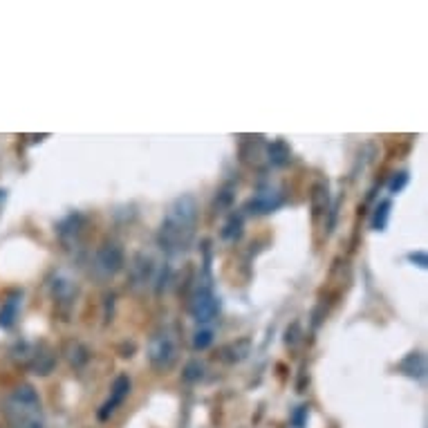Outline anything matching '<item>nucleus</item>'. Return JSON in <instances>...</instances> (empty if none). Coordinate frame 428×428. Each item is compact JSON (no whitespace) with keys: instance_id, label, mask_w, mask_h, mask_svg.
I'll list each match as a JSON object with an SVG mask.
<instances>
[{"instance_id":"f257e3e1","label":"nucleus","mask_w":428,"mask_h":428,"mask_svg":"<svg viewBox=\"0 0 428 428\" xmlns=\"http://www.w3.org/2000/svg\"><path fill=\"white\" fill-rule=\"evenodd\" d=\"M195 220H198V206L195 200L184 195V198H177L173 206L168 209L166 220L160 229V244L168 253H182L193 238Z\"/></svg>"},{"instance_id":"6e6552de","label":"nucleus","mask_w":428,"mask_h":428,"mask_svg":"<svg viewBox=\"0 0 428 428\" xmlns=\"http://www.w3.org/2000/svg\"><path fill=\"white\" fill-rule=\"evenodd\" d=\"M130 274H132V280L134 283H151L153 280V274H155V267H153V260L149 256H134V260L130 265Z\"/></svg>"},{"instance_id":"0eeeda50","label":"nucleus","mask_w":428,"mask_h":428,"mask_svg":"<svg viewBox=\"0 0 428 428\" xmlns=\"http://www.w3.org/2000/svg\"><path fill=\"white\" fill-rule=\"evenodd\" d=\"M280 202H283L280 193H276V191H263V193H258L256 198H251L247 204H244V211L256 213V215H265V213H272L274 209H278Z\"/></svg>"},{"instance_id":"ddd939ff","label":"nucleus","mask_w":428,"mask_h":428,"mask_svg":"<svg viewBox=\"0 0 428 428\" xmlns=\"http://www.w3.org/2000/svg\"><path fill=\"white\" fill-rule=\"evenodd\" d=\"M312 209L314 215H319L327 209V187L325 184H316L312 193Z\"/></svg>"},{"instance_id":"20e7f679","label":"nucleus","mask_w":428,"mask_h":428,"mask_svg":"<svg viewBox=\"0 0 428 428\" xmlns=\"http://www.w3.org/2000/svg\"><path fill=\"white\" fill-rule=\"evenodd\" d=\"M124 267V251L117 244H103L94 256V272L101 278L115 276L119 269Z\"/></svg>"},{"instance_id":"4468645a","label":"nucleus","mask_w":428,"mask_h":428,"mask_svg":"<svg viewBox=\"0 0 428 428\" xmlns=\"http://www.w3.org/2000/svg\"><path fill=\"white\" fill-rule=\"evenodd\" d=\"M388 218H390V202L384 200V202H379L377 211H374V215H372V229L384 231L386 225H388Z\"/></svg>"},{"instance_id":"6ab92c4d","label":"nucleus","mask_w":428,"mask_h":428,"mask_svg":"<svg viewBox=\"0 0 428 428\" xmlns=\"http://www.w3.org/2000/svg\"><path fill=\"white\" fill-rule=\"evenodd\" d=\"M408 260L410 263H417L420 267H428V258L424 251H415V253H408Z\"/></svg>"},{"instance_id":"423d86ee","label":"nucleus","mask_w":428,"mask_h":428,"mask_svg":"<svg viewBox=\"0 0 428 428\" xmlns=\"http://www.w3.org/2000/svg\"><path fill=\"white\" fill-rule=\"evenodd\" d=\"M128 393H130V379L126 374L117 377L115 384H113V390H110L108 401L103 403L101 410H99V420H108L110 415L117 410V406H121V403H124V399L128 397Z\"/></svg>"},{"instance_id":"9b49d317","label":"nucleus","mask_w":428,"mask_h":428,"mask_svg":"<svg viewBox=\"0 0 428 428\" xmlns=\"http://www.w3.org/2000/svg\"><path fill=\"white\" fill-rule=\"evenodd\" d=\"M18 308H20V296H11L3 303L0 308V327H11L18 316Z\"/></svg>"},{"instance_id":"f03ea898","label":"nucleus","mask_w":428,"mask_h":428,"mask_svg":"<svg viewBox=\"0 0 428 428\" xmlns=\"http://www.w3.org/2000/svg\"><path fill=\"white\" fill-rule=\"evenodd\" d=\"M3 410L14 428H45L39 393L27 384L14 388V393L5 399Z\"/></svg>"},{"instance_id":"f3484780","label":"nucleus","mask_w":428,"mask_h":428,"mask_svg":"<svg viewBox=\"0 0 428 428\" xmlns=\"http://www.w3.org/2000/svg\"><path fill=\"white\" fill-rule=\"evenodd\" d=\"M202 374H204V365L200 361H191L184 368V374H182V377H184L187 382H200Z\"/></svg>"},{"instance_id":"dca6fc26","label":"nucleus","mask_w":428,"mask_h":428,"mask_svg":"<svg viewBox=\"0 0 428 428\" xmlns=\"http://www.w3.org/2000/svg\"><path fill=\"white\" fill-rule=\"evenodd\" d=\"M211 344H213V332H211V329H200V332L193 336V348L195 350H206Z\"/></svg>"},{"instance_id":"f8f14e48","label":"nucleus","mask_w":428,"mask_h":428,"mask_svg":"<svg viewBox=\"0 0 428 428\" xmlns=\"http://www.w3.org/2000/svg\"><path fill=\"white\" fill-rule=\"evenodd\" d=\"M267 153H269V162L276 164V166L287 164V162H289V155H291L285 141H274V144H269V146H267Z\"/></svg>"},{"instance_id":"7ed1b4c3","label":"nucleus","mask_w":428,"mask_h":428,"mask_svg":"<svg viewBox=\"0 0 428 428\" xmlns=\"http://www.w3.org/2000/svg\"><path fill=\"white\" fill-rule=\"evenodd\" d=\"M177 359V341L175 334L170 329H160L153 339H151V346H149V361L155 370H170L173 363Z\"/></svg>"},{"instance_id":"1a4fd4ad","label":"nucleus","mask_w":428,"mask_h":428,"mask_svg":"<svg viewBox=\"0 0 428 428\" xmlns=\"http://www.w3.org/2000/svg\"><path fill=\"white\" fill-rule=\"evenodd\" d=\"M399 368H401L403 374H408L410 379H422L424 372H426V361H424V357L420 352H413L401 361Z\"/></svg>"},{"instance_id":"aec40b11","label":"nucleus","mask_w":428,"mask_h":428,"mask_svg":"<svg viewBox=\"0 0 428 428\" xmlns=\"http://www.w3.org/2000/svg\"><path fill=\"white\" fill-rule=\"evenodd\" d=\"M305 415H308V408L301 406L298 413L294 415V424H296V428H303V417H305Z\"/></svg>"},{"instance_id":"9d476101","label":"nucleus","mask_w":428,"mask_h":428,"mask_svg":"<svg viewBox=\"0 0 428 428\" xmlns=\"http://www.w3.org/2000/svg\"><path fill=\"white\" fill-rule=\"evenodd\" d=\"M27 363L34 374H50V370L54 368V357L50 352H34L27 357Z\"/></svg>"},{"instance_id":"2eb2a0df","label":"nucleus","mask_w":428,"mask_h":428,"mask_svg":"<svg viewBox=\"0 0 428 428\" xmlns=\"http://www.w3.org/2000/svg\"><path fill=\"white\" fill-rule=\"evenodd\" d=\"M242 234V218L240 215H231L229 222L222 229V238L225 240H238Z\"/></svg>"},{"instance_id":"39448f33","label":"nucleus","mask_w":428,"mask_h":428,"mask_svg":"<svg viewBox=\"0 0 428 428\" xmlns=\"http://www.w3.org/2000/svg\"><path fill=\"white\" fill-rule=\"evenodd\" d=\"M220 312V303L218 298L211 294L209 287L204 289H198V294H195L193 303H191V314L193 319L198 323H209L215 319V314Z\"/></svg>"},{"instance_id":"a211bd4d","label":"nucleus","mask_w":428,"mask_h":428,"mask_svg":"<svg viewBox=\"0 0 428 428\" xmlns=\"http://www.w3.org/2000/svg\"><path fill=\"white\" fill-rule=\"evenodd\" d=\"M406 184H408V173H397L390 180V193H399Z\"/></svg>"}]
</instances>
